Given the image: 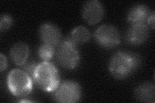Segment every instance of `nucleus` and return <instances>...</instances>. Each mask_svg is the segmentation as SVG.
I'll use <instances>...</instances> for the list:
<instances>
[{
	"mask_svg": "<svg viewBox=\"0 0 155 103\" xmlns=\"http://www.w3.org/2000/svg\"><path fill=\"white\" fill-rule=\"evenodd\" d=\"M140 63L141 57L137 53L120 51L111 57L109 71L115 79H124L138 69Z\"/></svg>",
	"mask_w": 155,
	"mask_h": 103,
	"instance_id": "f257e3e1",
	"label": "nucleus"
},
{
	"mask_svg": "<svg viewBox=\"0 0 155 103\" xmlns=\"http://www.w3.org/2000/svg\"><path fill=\"white\" fill-rule=\"evenodd\" d=\"M150 10L145 5L139 4L133 6L127 14V21L131 24L147 23Z\"/></svg>",
	"mask_w": 155,
	"mask_h": 103,
	"instance_id": "9d476101",
	"label": "nucleus"
},
{
	"mask_svg": "<svg viewBox=\"0 0 155 103\" xmlns=\"http://www.w3.org/2000/svg\"><path fill=\"white\" fill-rule=\"evenodd\" d=\"M154 19H155V14H154V11H153L150 13L147 20V24L149 25L148 27L152 28V29L154 28Z\"/></svg>",
	"mask_w": 155,
	"mask_h": 103,
	"instance_id": "a211bd4d",
	"label": "nucleus"
},
{
	"mask_svg": "<svg viewBox=\"0 0 155 103\" xmlns=\"http://www.w3.org/2000/svg\"><path fill=\"white\" fill-rule=\"evenodd\" d=\"M70 36L71 40L78 45L89 41L91 35L90 31L86 27L78 26L72 31Z\"/></svg>",
	"mask_w": 155,
	"mask_h": 103,
	"instance_id": "ddd939ff",
	"label": "nucleus"
},
{
	"mask_svg": "<svg viewBox=\"0 0 155 103\" xmlns=\"http://www.w3.org/2000/svg\"><path fill=\"white\" fill-rule=\"evenodd\" d=\"M149 34L147 23L132 24L126 33L125 40L130 45H139L146 41Z\"/></svg>",
	"mask_w": 155,
	"mask_h": 103,
	"instance_id": "1a4fd4ad",
	"label": "nucleus"
},
{
	"mask_svg": "<svg viewBox=\"0 0 155 103\" xmlns=\"http://www.w3.org/2000/svg\"><path fill=\"white\" fill-rule=\"evenodd\" d=\"M33 81L43 91L54 92L60 84V73L54 64L50 61H42L38 64Z\"/></svg>",
	"mask_w": 155,
	"mask_h": 103,
	"instance_id": "f03ea898",
	"label": "nucleus"
},
{
	"mask_svg": "<svg viewBox=\"0 0 155 103\" xmlns=\"http://www.w3.org/2000/svg\"><path fill=\"white\" fill-rule=\"evenodd\" d=\"M8 62L6 57L3 53L0 54V71L3 72L6 69L7 67Z\"/></svg>",
	"mask_w": 155,
	"mask_h": 103,
	"instance_id": "f3484780",
	"label": "nucleus"
},
{
	"mask_svg": "<svg viewBox=\"0 0 155 103\" xmlns=\"http://www.w3.org/2000/svg\"><path fill=\"white\" fill-rule=\"evenodd\" d=\"M56 57L58 63L66 69L73 70L78 66L80 55L77 45L69 37L62 40L57 47Z\"/></svg>",
	"mask_w": 155,
	"mask_h": 103,
	"instance_id": "7ed1b4c3",
	"label": "nucleus"
},
{
	"mask_svg": "<svg viewBox=\"0 0 155 103\" xmlns=\"http://www.w3.org/2000/svg\"><path fill=\"white\" fill-rule=\"evenodd\" d=\"M38 65V64L34 61H27L24 65L22 66H23V70L25 71L27 74L30 76V77L32 78L33 80V76H34V73H35V71L36 68Z\"/></svg>",
	"mask_w": 155,
	"mask_h": 103,
	"instance_id": "dca6fc26",
	"label": "nucleus"
},
{
	"mask_svg": "<svg viewBox=\"0 0 155 103\" xmlns=\"http://www.w3.org/2000/svg\"><path fill=\"white\" fill-rule=\"evenodd\" d=\"M33 80L28 74L23 70L14 69L8 73L7 86L9 91L14 96L24 97L31 94Z\"/></svg>",
	"mask_w": 155,
	"mask_h": 103,
	"instance_id": "20e7f679",
	"label": "nucleus"
},
{
	"mask_svg": "<svg viewBox=\"0 0 155 103\" xmlns=\"http://www.w3.org/2000/svg\"><path fill=\"white\" fill-rule=\"evenodd\" d=\"M134 97L140 102L154 103L155 101L154 85L149 82L142 83L135 88Z\"/></svg>",
	"mask_w": 155,
	"mask_h": 103,
	"instance_id": "f8f14e48",
	"label": "nucleus"
},
{
	"mask_svg": "<svg viewBox=\"0 0 155 103\" xmlns=\"http://www.w3.org/2000/svg\"><path fill=\"white\" fill-rule=\"evenodd\" d=\"M39 36L43 43L57 47L62 41L61 31L56 24L45 23L39 28Z\"/></svg>",
	"mask_w": 155,
	"mask_h": 103,
	"instance_id": "6e6552de",
	"label": "nucleus"
},
{
	"mask_svg": "<svg viewBox=\"0 0 155 103\" xmlns=\"http://www.w3.org/2000/svg\"><path fill=\"white\" fill-rule=\"evenodd\" d=\"M54 92V99L58 102L74 103L78 102L81 96V86L72 80L64 81Z\"/></svg>",
	"mask_w": 155,
	"mask_h": 103,
	"instance_id": "39448f33",
	"label": "nucleus"
},
{
	"mask_svg": "<svg viewBox=\"0 0 155 103\" xmlns=\"http://www.w3.org/2000/svg\"><path fill=\"white\" fill-rule=\"evenodd\" d=\"M13 24L12 16L7 14H3L0 18V31L2 32L6 31L11 28Z\"/></svg>",
	"mask_w": 155,
	"mask_h": 103,
	"instance_id": "2eb2a0df",
	"label": "nucleus"
},
{
	"mask_svg": "<svg viewBox=\"0 0 155 103\" xmlns=\"http://www.w3.org/2000/svg\"><path fill=\"white\" fill-rule=\"evenodd\" d=\"M104 12L102 3L97 0H91L84 4L81 16L86 23L89 24H95L103 19Z\"/></svg>",
	"mask_w": 155,
	"mask_h": 103,
	"instance_id": "0eeeda50",
	"label": "nucleus"
},
{
	"mask_svg": "<svg viewBox=\"0 0 155 103\" xmlns=\"http://www.w3.org/2000/svg\"><path fill=\"white\" fill-rule=\"evenodd\" d=\"M55 47L43 43L38 48V56L43 61H50L55 55Z\"/></svg>",
	"mask_w": 155,
	"mask_h": 103,
	"instance_id": "4468645a",
	"label": "nucleus"
},
{
	"mask_svg": "<svg viewBox=\"0 0 155 103\" xmlns=\"http://www.w3.org/2000/svg\"><path fill=\"white\" fill-rule=\"evenodd\" d=\"M28 56V47L23 42H18L14 44L10 50L11 60L17 66H23L27 61Z\"/></svg>",
	"mask_w": 155,
	"mask_h": 103,
	"instance_id": "9b49d317",
	"label": "nucleus"
},
{
	"mask_svg": "<svg viewBox=\"0 0 155 103\" xmlns=\"http://www.w3.org/2000/svg\"><path fill=\"white\" fill-rule=\"evenodd\" d=\"M94 38L98 45L106 49L114 48L120 42V34L114 26L105 24L99 27L94 32Z\"/></svg>",
	"mask_w": 155,
	"mask_h": 103,
	"instance_id": "423d86ee",
	"label": "nucleus"
}]
</instances>
